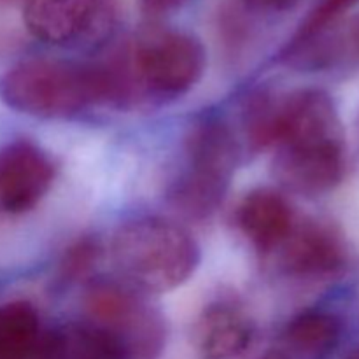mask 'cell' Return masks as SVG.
Returning a JSON list of instances; mask_svg holds the SVG:
<instances>
[{
    "label": "cell",
    "mask_w": 359,
    "mask_h": 359,
    "mask_svg": "<svg viewBox=\"0 0 359 359\" xmlns=\"http://www.w3.org/2000/svg\"><path fill=\"white\" fill-rule=\"evenodd\" d=\"M48 332L32 304L0 305V359H44Z\"/></svg>",
    "instance_id": "5bb4252c"
},
{
    "label": "cell",
    "mask_w": 359,
    "mask_h": 359,
    "mask_svg": "<svg viewBox=\"0 0 359 359\" xmlns=\"http://www.w3.org/2000/svg\"><path fill=\"white\" fill-rule=\"evenodd\" d=\"M245 133L255 149L277 147L276 175L291 191L321 195L344 179V128L326 91L298 90L277 100L255 98L245 112Z\"/></svg>",
    "instance_id": "6da1fadb"
},
{
    "label": "cell",
    "mask_w": 359,
    "mask_h": 359,
    "mask_svg": "<svg viewBox=\"0 0 359 359\" xmlns=\"http://www.w3.org/2000/svg\"><path fill=\"white\" fill-rule=\"evenodd\" d=\"M359 0H321L314 9L309 13L304 23L300 25L294 37H305V35L316 34V32L323 30L328 25L335 23L340 18L347 16L349 11L353 9Z\"/></svg>",
    "instance_id": "2e32d148"
},
{
    "label": "cell",
    "mask_w": 359,
    "mask_h": 359,
    "mask_svg": "<svg viewBox=\"0 0 359 359\" xmlns=\"http://www.w3.org/2000/svg\"><path fill=\"white\" fill-rule=\"evenodd\" d=\"M0 100L21 114L60 119L109 104L111 88L102 63L32 58L0 76Z\"/></svg>",
    "instance_id": "3957f363"
},
{
    "label": "cell",
    "mask_w": 359,
    "mask_h": 359,
    "mask_svg": "<svg viewBox=\"0 0 359 359\" xmlns=\"http://www.w3.org/2000/svg\"><path fill=\"white\" fill-rule=\"evenodd\" d=\"M121 283L139 293H168L195 273L200 249L193 235L165 217H139L121 224L111 245Z\"/></svg>",
    "instance_id": "277c9868"
},
{
    "label": "cell",
    "mask_w": 359,
    "mask_h": 359,
    "mask_svg": "<svg viewBox=\"0 0 359 359\" xmlns=\"http://www.w3.org/2000/svg\"><path fill=\"white\" fill-rule=\"evenodd\" d=\"M84 309L90 325L111 337L125 359H156L167 328L160 312L142 293L121 280H95L88 286Z\"/></svg>",
    "instance_id": "8992f818"
},
{
    "label": "cell",
    "mask_w": 359,
    "mask_h": 359,
    "mask_svg": "<svg viewBox=\"0 0 359 359\" xmlns=\"http://www.w3.org/2000/svg\"><path fill=\"white\" fill-rule=\"evenodd\" d=\"M104 67L112 105L163 102L188 93L198 83L205 70V49L186 32L154 28L140 34Z\"/></svg>",
    "instance_id": "7a4b0ae2"
},
{
    "label": "cell",
    "mask_w": 359,
    "mask_h": 359,
    "mask_svg": "<svg viewBox=\"0 0 359 359\" xmlns=\"http://www.w3.org/2000/svg\"><path fill=\"white\" fill-rule=\"evenodd\" d=\"M255 321L230 300L207 305L193 326V342L202 359H238L255 342Z\"/></svg>",
    "instance_id": "8fae6325"
},
{
    "label": "cell",
    "mask_w": 359,
    "mask_h": 359,
    "mask_svg": "<svg viewBox=\"0 0 359 359\" xmlns=\"http://www.w3.org/2000/svg\"><path fill=\"white\" fill-rule=\"evenodd\" d=\"M245 2L251 4L252 7H256V9L279 13V11L293 9L300 0H245Z\"/></svg>",
    "instance_id": "ac0fdd59"
},
{
    "label": "cell",
    "mask_w": 359,
    "mask_h": 359,
    "mask_svg": "<svg viewBox=\"0 0 359 359\" xmlns=\"http://www.w3.org/2000/svg\"><path fill=\"white\" fill-rule=\"evenodd\" d=\"M283 60L297 70H330L359 63V13L347 14L316 34L293 37Z\"/></svg>",
    "instance_id": "30bf717a"
},
{
    "label": "cell",
    "mask_w": 359,
    "mask_h": 359,
    "mask_svg": "<svg viewBox=\"0 0 359 359\" xmlns=\"http://www.w3.org/2000/svg\"><path fill=\"white\" fill-rule=\"evenodd\" d=\"M44 359H125L118 344L90 323L48 332Z\"/></svg>",
    "instance_id": "9a60e30c"
},
{
    "label": "cell",
    "mask_w": 359,
    "mask_h": 359,
    "mask_svg": "<svg viewBox=\"0 0 359 359\" xmlns=\"http://www.w3.org/2000/svg\"><path fill=\"white\" fill-rule=\"evenodd\" d=\"M237 223L258 251L272 252L286 241L297 219L290 202L279 191L258 188L248 193L238 205Z\"/></svg>",
    "instance_id": "7c38bea8"
},
{
    "label": "cell",
    "mask_w": 359,
    "mask_h": 359,
    "mask_svg": "<svg viewBox=\"0 0 359 359\" xmlns=\"http://www.w3.org/2000/svg\"><path fill=\"white\" fill-rule=\"evenodd\" d=\"M184 0H142L144 7H146L147 13L151 14H161V13H168V11L175 9L177 6Z\"/></svg>",
    "instance_id": "d6986e66"
},
{
    "label": "cell",
    "mask_w": 359,
    "mask_h": 359,
    "mask_svg": "<svg viewBox=\"0 0 359 359\" xmlns=\"http://www.w3.org/2000/svg\"><path fill=\"white\" fill-rule=\"evenodd\" d=\"M277 251L284 272L302 279L335 276L347 263L346 241L339 228L326 221H297Z\"/></svg>",
    "instance_id": "ba28073f"
},
{
    "label": "cell",
    "mask_w": 359,
    "mask_h": 359,
    "mask_svg": "<svg viewBox=\"0 0 359 359\" xmlns=\"http://www.w3.org/2000/svg\"><path fill=\"white\" fill-rule=\"evenodd\" d=\"M55 165L49 154L28 140L0 149V214H23L49 191Z\"/></svg>",
    "instance_id": "52a82bcc"
},
{
    "label": "cell",
    "mask_w": 359,
    "mask_h": 359,
    "mask_svg": "<svg viewBox=\"0 0 359 359\" xmlns=\"http://www.w3.org/2000/svg\"><path fill=\"white\" fill-rule=\"evenodd\" d=\"M342 337V323L326 311H309L291 319L279 349L290 359H326Z\"/></svg>",
    "instance_id": "4fadbf2b"
},
{
    "label": "cell",
    "mask_w": 359,
    "mask_h": 359,
    "mask_svg": "<svg viewBox=\"0 0 359 359\" xmlns=\"http://www.w3.org/2000/svg\"><path fill=\"white\" fill-rule=\"evenodd\" d=\"M186 168L172 188V202L189 217L210 216L223 202L238 160L237 140L219 119L196 123L186 137Z\"/></svg>",
    "instance_id": "5b68a950"
},
{
    "label": "cell",
    "mask_w": 359,
    "mask_h": 359,
    "mask_svg": "<svg viewBox=\"0 0 359 359\" xmlns=\"http://www.w3.org/2000/svg\"><path fill=\"white\" fill-rule=\"evenodd\" d=\"M344 359H359V346L354 347L353 351H349V353L346 354V358Z\"/></svg>",
    "instance_id": "ffe728a7"
},
{
    "label": "cell",
    "mask_w": 359,
    "mask_h": 359,
    "mask_svg": "<svg viewBox=\"0 0 359 359\" xmlns=\"http://www.w3.org/2000/svg\"><path fill=\"white\" fill-rule=\"evenodd\" d=\"M97 255H98V249L97 245H93V242L86 241L77 244L76 248L70 249L69 256H67L65 276L69 277L84 276V273L91 269L95 259H97Z\"/></svg>",
    "instance_id": "e0dca14e"
},
{
    "label": "cell",
    "mask_w": 359,
    "mask_h": 359,
    "mask_svg": "<svg viewBox=\"0 0 359 359\" xmlns=\"http://www.w3.org/2000/svg\"><path fill=\"white\" fill-rule=\"evenodd\" d=\"M6 2H9V0H6Z\"/></svg>",
    "instance_id": "44dd1931"
},
{
    "label": "cell",
    "mask_w": 359,
    "mask_h": 359,
    "mask_svg": "<svg viewBox=\"0 0 359 359\" xmlns=\"http://www.w3.org/2000/svg\"><path fill=\"white\" fill-rule=\"evenodd\" d=\"M107 0H27L23 20L39 41L67 46L88 39L104 25Z\"/></svg>",
    "instance_id": "9c48e42d"
}]
</instances>
